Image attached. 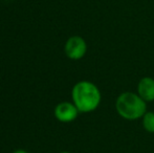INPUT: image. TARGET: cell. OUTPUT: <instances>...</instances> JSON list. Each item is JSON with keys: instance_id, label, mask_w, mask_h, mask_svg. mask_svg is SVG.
Wrapping results in <instances>:
<instances>
[{"instance_id": "1", "label": "cell", "mask_w": 154, "mask_h": 153, "mask_svg": "<svg viewBox=\"0 0 154 153\" xmlns=\"http://www.w3.org/2000/svg\"><path fill=\"white\" fill-rule=\"evenodd\" d=\"M73 104L80 112H91L99 107L102 100L101 91L95 84L89 81L78 82L71 91Z\"/></svg>"}, {"instance_id": "2", "label": "cell", "mask_w": 154, "mask_h": 153, "mask_svg": "<svg viewBox=\"0 0 154 153\" xmlns=\"http://www.w3.org/2000/svg\"><path fill=\"white\" fill-rule=\"evenodd\" d=\"M116 109L123 118L134 121L144 116L147 112L146 101L134 92H123L118 96L116 102Z\"/></svg>"}, {"instance_id": "3", "label": "cell", "mask_w": 154, "mask_h": 153, "mask_svg": "<svg viewBox=\"0 0 154 153\" xmlns=\"http://www.w3.org/2000/svg\"><path fill=\"white\" fill-rule=\"evenodd\" d=\"M65 54L71 60H80L87 51V44L80 36H72L65 43Z\"/></svg>"}, {"instance_id": "4", "label": "cell", "mask_w": 154, "mask_h": 153, "mask_svg": "<svg viewBox=\"0 0 154 153\" xmlns=\"http://www.w3.org/2000/svg\"><path fill=\"white\" fill-rule=\"evenodd\" d=\"M79 112L77 106L70 102H62L55 108V116L62 123H70L75 121Z\"/></svg>"}, {"instance_id": "5", "label": "cell", "mask_w": 154, "mask_h": 153, "mask_svg": "<svg viewBox=\"0 0 154 153\" xmlns=\"http://www.w3.org/2000/svg\"><path fill=\"white\" fill-rule=\"evenodd\" d=\"M137 94L146 102L154 100V79L145 77L140 80L137 85Z\"/></svg>"}, {"instance_id": "6", "label": "cell", "mask_w": 154, "mask_h": 153, "mask_svg": "<svg viewBox=\"0 0 154 153\" xmlns=\"http://www.w3.org/2000/svg\"><path fill=\"white\" fill-rule=\"evenodd\" d=\"M143 126L145 130L154 133V112H146L143 116Z\"/></svg>"}, {"instance_id": "7", "label": "cell", "mask_w": 154, "mask_h": 153, "mask_svg": "<svg viewBox=\"0 0 154 153\" xmlns=\"http://www.w3.org/2000/svg\"><path fill=\"white\" fill-rule=\"evenodd\" d=\"M14 153H29V152H26L25 150H17V151H15Z\"/></svg>"}, {"instance_id": "8", "label": "cell", "mask_w": 154, "mask_h": 153, "mask_svg": "<svg viewBox=\"0 0 154 153\" xmlns=\"http://www.w3.org/2000/svg\"><path fill=\"white\" fill-rule=\"evenodd\" d=\"M60 153H70V152H68V151H62V152H60Z\"/></svg>"}]
</instances>
